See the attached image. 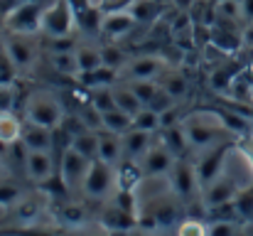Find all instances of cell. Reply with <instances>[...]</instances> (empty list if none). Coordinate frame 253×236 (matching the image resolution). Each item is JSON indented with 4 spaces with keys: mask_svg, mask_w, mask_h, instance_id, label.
<instances>
[{
    "mask_svg": "<svg viewBox=\"0 0 253 236\" xmlns=\"http://www.w3.org/2000/svg\"><path fill=\"white\" fill-rule=\"evenodd\" d=\"M25 118L37 126L57 131L64 121V108L57 96H52L47 91H35V94H30V98L25 103Z\"/></svg>",
    "mask_w": 253,
    "mask_h": 236,
    "instance_id": "6da1fadb",
    "label": "cell"
},
{
    "mask_svg": "<svg viewBox=\"0 0 253 236\" xmlns=\"http://www.w3.org/2000/svg\"><path fill=\"white\" fill-rule=\"evenodd\" d=\"M82 189L91 199H111L116 192V167L98 157L91 160L84 175V182H82Z\"/></svg>",
    "mask_w": 253,
    "mask_h": 236,
    "instance_id": "7a4b0ae2",
    "label": "cell"
},
{
    "mask_svg": "<svg viewBox=\"0 0 253 236\" xmlns=\"http://www.w3.org/2000/svg\"><path fill=\"white\" fill-rule=\"evenodd\" d=\"M168 180H169L172 194L182 202V207H184V204H192V202L197 199V192H202L199 180H197V170H194V165H192L189 160H184V157H177V160H174L172 170L168 172Z\"/></svg>",
    "mask_w": 253,
    "mask_h": 236,
    "instance_id": "3957f363",
    "label": "cell"
},
{
    "mask_svg": "<svg viewBox=\"0 0 253 236\" xmlns=\"http://www.w3.org/2000/svg\"><path fill=\"white\" fill-rule=\"evenodd\" d=\"M74 25H77V10H74L72 0H54L52 5L44 7L42 35H47V37H64V35H72Z\"/></svg>",
    "mask_w": 253,
    "mask_h": 236,
    "instance_id": "277c9868",
    "label": "cell"
},
{
    "mask_svg": "<svg viewBox=\"0 0 253 236\" xmlns=\"http://www.w3.org/2000/svg\"><path fill=\"white\" fill-rule=\"evenodd\" d=\"M42 15L44 2L42 0H22L5 20L7 32H22V35H37L42 32Z\"/></svg>",
    "mask_w": 253,
    "mask_h": 236,
    "instance_id": "5b68a950",
    "label": "cell"
},
{
    "mask_svg": "<svg viewBox=\"0 0 253 236\" xmlns=\"http://www.w3.org/2000/svg\"><path fill=\"white\" fill-rule=\"evenodd\" d=\"M182 123H184V131H187V138H189L192 148H197V150L211 148V145L219 141V136L229 133V131L221 126V121H219V123H211L209 118H204V113H192V116L184 118Z\"/></svg>",
    "mask_w": 253,
    "mask_h": 236,
    "instance_id": "8992f818",
    "label": "cell"
},
{
    "mask_svg": "<svg viewBox=\"0 0 253 236\" xmlns=\"http://www.w3.org/2000/svg\"><path fill=\"white\" fill-rule=\"evenodd\" d=\"M236 148L234 141H224V143H216L214 148H207V155H202L194 162V170H197V180H199V187H209L216 177H221V167H224V160L226 155Z\"/></svg>",
    "mask_w": 253,
    "mask_h": 236,
    "instance_id": "52a82bcc",
    "label": "cell"
},
{
    "mask_svg": "<svg viewBox=\"0 0 253 236\" xmlns=\"http://www.w3.org/2000/svg\"><path fill=\"white\" fill-rule=\"evenodd\" d=\"M168 72V62L160 54H138L133 59L126 62V67L121 69L123 81H133V79H160Z\"/></svg>",
    "mask_w": 253,
    "mask_h": 236,
    "instance_id": "ba28073f",
    "label": "cell"
},
{
    "mask_svg": "<svg viewBox=\"0 0 253 236\" xmlns=\"http://www.w3.org/2000/svg\"><path fill=\"white\" fill-rule=\"evenodd\" d=\"M5 52L10 54V59L15 62V67L20 72L30 69L37 59V45L32 40V35H22V32H7L2 40Z\"/></svg>",
    "mask_w": 253,
    "mask_h": 236,
    "instance_id": "9c48e42d",
    "label": "cell"
},
{
    "mask_svg": "<svg viewBox=\"0 0 253 236\" xmlns=\"http://www.w3.org/2000/svg\"><path fill=\"white\" fill-rule=\"evenodd\" d=\"M177 157L172 155L168 145L163 141H153V145L148 148V153L140 157V165H143V172L145 177H160V175H168L172 170Z\"/></svg>",
    "mask_w": 253,
    "mask_h": 236,
    "instance_id": "30bf717a",
    "label": "cell"
},
{
    "mask_svg": "<svg viewBox=\"0 0 253 236\" xmlns=\"http://www.w3.org/2000/svg\"><path fill=\"white\" fill-rule=\"evenodd\" d=\"M25 172L35 185H44L49 182L57 170H54V160H52V150H27L25 157Z\"/></svg>",
    "mask_w": 253,
    "mask_h": 236,
    "instance_id": "8fae6325",
    "label": "cell"
},
{
    "mask_svg": "<svg viewBox=\"0 0 253 236\" xmlns=\"http://www.w3.org/2000/svg\"><path fill=\"white\" fill-rule=\"evenodd\" d=\"M135 17L130 15L128 7H118V10H108L101 20V35H106L108 40H121L126 35H130V30L135 27Z\"/></svg>",
    "mask_w": 253,
    "mask_h": 236,
    "instance_id": "7c38bea8",
    "label": "cell"
},
{
    "mask_svg": "<svg viewBox=\"0 0 253 236\" xmlns=\"http://www.w3.org/2000/svg\"><path fill=\"white\" fill-rule=\"evenodd\" d=\"M88 162H91V160H86V157L79 155L74 148L67 145L64 153H62V160H59V175L64 177V182H67L69 187L82 185L86 170H88Z\"/></svg>",
    "mask_w": 253,
    "mask_h": 236,
    "instance_id": "4fadbf2b",
    "label": "cell"
},
{
    "mask_svg": "<svg viewBox=\"0 0 253 236\" xmlns=\"http://www.w3.org/2000/svg\"><path fill=\"white\" fill-rule=\"evenodd\" d=\"M236 194H239L236 182H234L229 175H221V177H216L209 187H204V209H211V207L234 202Z\"/></svg>",
    "mask_w": 253,
    "mask_h": 236,
    "instance_id": "5bb4252c",
    "label": "cell"
},
{
    "mask_svg": "<svg viewBox=\"0 0 253 236\" xmlns=\"http://www.w3.org/2000/svg\"><path fill=\"white\" fill-rule=\"evenodd\" d=\"M113 167H116V189H130L133 192L140 185V180L145 177L143 165L135 157H121Z\"/></svg>",
    "mask_w": 253,
    "mask_h": 236,
    "instance_id": "9a60e30c",
    "label": "cell"
},
{
    "mask_svg": "<svg viewBox=\"0 0 253 236\" xmlns=\"http://www.w3.org/2000/svg\"><path fill=\"white\" fill-rule=\"evenodd\" d=\"M179 199L172 194V197H158V199H153L150 204H148V209L145 212H150L153 217H155V222H158V227L160 229H168L172 227L177 219H179Z\"/></svg>",
    "mask_w": 253,
    "mask_h": 236,
    "instance_id": "2e32d148",
    "label": "cell"
},
{
    "mask_svg": "<svg viewBox=\"0 0 253 236\" xmlns=\"http://www.w3.org/2000/svg\"><path fill=\"white\" fill-rule=\"evenodd\" d=\"M54 131L52 128H44V126H37L32 121H25L22 126V145L27 150H52L54 148Z\"/></svg>",
    "mask_w": 253,
    "mask_h": 236,
    "instance_id": "e0dca14e",
    "label": "cell"
},
{
    "mask_svg": "<svg viewBox=\"0 0 253 236\" xmlns=\"http://www.w3.org/2000/svg\"><path fill=\"white\" fill-rule=\"evenodd\" d=\"M101 224L108 229V232H133L138 227V217L116 207L113 202H108V207L103 209L101 214Z\"/></svg>",
    "mask_w": 253,
    "mask_h": 236,
    "instance_id": "ac0fdd59",
    "label": "cell"
},
{
    "mask_svg": "<svg viewBox=\"0 0 253 236\" xmlns=\"http://www.w3.org/2000/svg\"><path fill=\"white\" fill-rule=\"evenodd\" d=\"M121 141H123V157H135V160H140V157L148 153V148L153 145V133H148V131H140V128H130V131H126L123 136H121Z\"/></svg>",
    "mask_w": 253,
    "mask_h": 236,
    "instance_id": "d6986e66",
    "label": "cell"
},
{
    "mask_svg": "<svg viewBox=\"0 0 253 236\" xmlns=\"http://www.w3.org/2000/svg\"><path fill=\"white\" fill-rule=\"evenodd\" d=\"M160 141L172 150L174 157H184L187 150L192 148L189 138H187V131H184V123H174V126H168V128H160Z\"/></svg>",
    "mask_w": 253,
    "mask_h": 236,
    "instance_id": "ffe728a7",
    "label": "cell"
},
{
    "mask_svg": "<svg viewBox=\"0 0 253 236\" xmlns=\"http://www.w3.org/2000/svg\"><path fill=\"white\" fill-rule=\"evenodd\" d=\"M22 121L15 111H0V148H10L22 141Z\"/></svg>",
    "mask_w": 253,
    "mask_h": 236,
    "instance_id": "44dd1931",
    "label": "cell"
},
{
    "mask_svg": "<svg viewBox=\"0 0 253 236\" xmlns=\"http://www.w3.org/2000/svg\"><path fill=\"white\" fill-rule=\"evenodd\" d=\"M121 157H123V141H121V136L101 128L98 131V160H103L108 165H116Z\"/></svg>",
    "mask_w": 253,
    "mask_h": 236,
    "instance_id": "7402d4cb",
    "label": "cell"
},
{
    "mask_svg": "<svg viewBox=\"0 0 253 236\" xmlns=\"http://www.w3.org/2000/svg\"><path fill=\"white\" fill-rule=\"evenodd\" d=\"M111 89H113V96H116V106H118L121 111H126L128 116H135V113L145 106V103L135 96V91L130 89V84H128V81H123V79H121V81H116Z\"/></svg>",
    "mask_w": 253,
    "mask_h": 236,
    "instance_id": "603a6c76",
    "label": "cell"
},
{
    "mask_svg": "<svg viewBox=\"0 0 253 236\" xmlns=\"http://www.w3.org/2000/svg\"><path fill=\"white\" fill-rule=\"evenodd\" d=\"M79 84L84 86V89H101V86H113L118 79H121V72H116V69H111V67H96V69H91V72H84V74H79Z\"/></svg>",
    "mask_w": 253,
    "mask_h": 236,
    "instance_id": "cb8c5ba5",
    "label": "cell"
},
{
    "mask_svg": "<svg viewBox=\"0 0 253 236\" xmlns=\"http://www.w3.org/2000/svg\"><path fill=\"white\" fill-rule=\"evenodd\" d=\"M69 148H74L79 155H84L86 160H96L98 157V131L93 128H84L82 133L72 136Z\"/></svg>",
    "mask_w": 253,
    "mask_h": 236,
    "instance_id": "d4e9b609",
    "label": "cell"
},
{
    "mask_svg": "<svg viewBox=\"0 0 253 236\" xmlns=\"http://www.w3.org/2000/svg\"><path fill=\"white\" fill-rule=\"evenodd\" d=\"M101 128L103 131H111L116 136H123L126 131L133 128V116H128L126 111L121 108H113L108 113H101Z\"/></svg>",
    "mask_w": 253,
    "mask_h": 236,
    "instance_id": "484cf974",
    "label": "cell"
},
{
    "mask_svg": "<svg viewBox=\"0 0 253 236\" xmlns=\"http://www.w3.org/2000/svg\"><path fill=\"white\" fill-rule=\"evenodd\" d=\"M126 7L130 10V15L135 17L138 25H150L160 15V2L158 0H130Z\"/></svg>",
    "mask_w": 253,
    "mask_h": 236,
    "instance_id": "4316f807",
    "label": "cell"
},
{
    "mask_svg": "<svg viewBox=\"0 0 253 236\" xmlns=\"http://www.w3.org/2000/svg\"><path fill=\"white\" fill-rule=\"evenodd\" d=\"M239 72H241V67L219 64V67L211 72V77H209L211 89H214L216 94H226V96H229V91H231V84H234V79H236V74H239Z\"/></svg>",
    "mask_w": 253,
    "mask_h": 236,
    "instance_id": "83f0119b",
    "label": "cell"
},
{
    "mask_svg": "<svg viewBox=\"0 0 253 236\" xmlns=\"http://www.w3.org/2000/svg\"><path fill=\"white\" fill-rule=\"evenodd\" d=\"M12 209H15V217H17L20 224H32V222L42 214L40 199H37V197H25V194L12 204Z\"/></svg>",
    "mask_w": 253,
    "mask_h": 236,
    "instance_id": "f1b7e54d",
    "label": "cell"
},
{
    "mask_svg": "<svg viewBox=\"0 0 253 236\" xmlns=\"http://www.w3.org/2000/svg\"><path fill=\"white\" fill-rule=\"evenodd\" d=\"M49 62L62 77H79V72H82L79 59H77V49L74 52H52Z\"/></svg>",
    "mask_w": 253,
    "mask_h": 236,
    "instance_id": "f546056e",
    "label": "cell"
},
{
    "mask_svg": "<svg viewBox=\"0 0 253 236\" xmlns=\"http://www.w3.org/2000/svg\"><path fill=\"white\" fill-rule=\"evenodd\" d=\"M158 81H160V86H163L168 94H172L177 101L187 96V89H189V84H187V77H184L182 72H165V74L158 79Z\"/></svg>",
    "mask_w": 253,
    "mask_h": 236,
    "instance_id": "4dcf8cb0",
    "label": "cell"
},
{
    "mask_svg": "<svg viewBox=\"0 0 253 236\" xmlns=\"http://www.w3.org/2000/svg\"><path fill=\"white\" fill-rule=\"evenodd\" d=\"M101 62H103V67H111V69L121 72L126 67V62H128V54H126V49L121 45L108 42V45L101 47Z\"/></svg>",
    "mask_w": 253,
    "mask_h": 236,
    "instance_id": "1f68e13d",
    "label": "cell"
},
{
    "mask_svg": "<svg viewBox=\"0 0 253 236\" xmlns=\"http://www.w3.org/2000/svg\"><path fill=\"white\" fill-rule=\"evenodd\" d=\"M214 12L219 22H241L244 20V5L241 0H216Z\"/></svg>",
    "mask_w": 253,
    "mask_h": 236,
    "instance_id": "d6a6232c",
    "label": "cell"
},
{
    "mask_svg": "<svg viewBox=\"0 0 253 236\" xmlns=\"http://www.w3.org/2000/svg\"><path fill=\"white\" fill-rule=\"evenodd\" d=\"M77 59H79V74L84 72H91L96 67H101V47H91V45H79L77 47Z\"/></svg>",
    "mask_w": 253,
    "mask_h": 236,
    "instance_id": "836d02e7",
    "label": "cell"
},
{
    "mask_svg": "<svg viewBox=\"0 0 253 236\" xmlns=\"http://www.w3.org/2000/svg\"><path fill=\"white\" fill-rule=\"evenodd\" d=\"M133 128H140V131H148V133H158L160 131V113L153 111L150 106H143L133 116Z\"/></svg>",
    "mask_w": 253,
    "mask_h": 236,
    "instance_id": "e575fe53",
    "label": "cell"
},
{
    "mask_svg": "<svg viewBox=\"0 0 253 236\" xmlns=\"http://www.w3.org/2000/svg\"><path fill=\"white\" fill-rule=\"evenodd\" d=\"M91 106L98 111V113H108L116 106V96H113V89L111 86H101V89H93L91 91Z\"/></svg>",
    "mask_w": 253,
    "mask_h": 236,
    "instance_id": "d590c367",
    "label": "cell"
},
{
    "mask_svg": "<svg viewBox=\"0 0 253 236\" xmlns=\"http://www.w3.org/2000/svg\"><path fill=\"white\" fill-rule=\"evenodd\" d=\"M130 84V89L135 91V96L148 106L150 101H153V96L158 94V89H160V81L158 79H133V81H128Z\"/></svg>",
    "mask_w": 253,
    "mask_h": 236,
    "instance_id": "8d00e7d4",
    "label": "cell"
},
{
    "mask_svg": "<svg viewBox=\"0 0 253 236\" xmlns=\"http://www.w3.org/2000/svg\"><path fill=\"white\" fill-rule=\"evenodd\" d=\"M234 204H236V212L241 217V224L253 222V185L246 189H239V194L234 197Z\"/></svg>",
    "mask_w": 253,
    "mask_h": 236,
    "instance_id": "74e56055",
    "label": "cell"
},
{
    "mask_svg": "<svg viewBox=\"0 0 253 236\" xmlns=\"http://www.w3.org/2000/svg\"><path fill=\"white\" fill-rule=\"evenodd\" d=\"M177 236H209V227L202 219L189 217V219H182V224L177 227Z\"/></svg>",
    "mask_w": 253,
    "mask_h": 236,
    "instance_id": "f35d334b",
    "label": "cell"
},
{
    "mask_svg": "<svg viewBox=\"0 0 253 236\" xmlns=\"http://www.w3.org/2000/svg\"><path fill=\"white\" fill-rule=\"evenodd\" d=\"M62 222L69 227H82L86 222V209L82 204H64L62 207Z\"/></svg>",
    "mask_w": 253,
    "mask_h": 236,
    "instance_id": "ab89813d",
    "label": "cell"
},
{
    "mask_svg": "<svg viewBox=\"0 0 253 236\" xmlns=\"http://www.w3.org/2000/svg\"><path fill=\"white\" fill-rule=\"evenodd\" d=\"M148 106H150L153 111H158V113L163 116L165 111H169V108H174V106H177V98H174L172 94H168V91H165V89L160 86V89H158V94L153 96V101H150Z\"/></svg>",
    "mask_w": 253,
    "mask_h": 236,
    "instance_id": "60d3db41",
    "label": "cell"
},
{
    "mask_svg": "<svg viewBox=\"0 0 253 236\" xmlns=\"http://www.w3.org/2000/svg\"><path fill=\"white\" fill-rule=\"evenodd\" d=\"M22 197V189L7 180H0V207H12Z\"/></svg>",
    "mask_w": 253,
    "mask_h": 236,
    "instance_id": "b9f144b4",
    "label": "cell"
},
{
    "mask_svg": "<svg viewBox=\"0 0 253 236\" xmlns=\"http://www.w3.org/2000/svg\"><path fill=\"white\" fill-rule=\"evenodd\" d=\"M17 67H15V62L10 59V54L5 52V47L0 49V84H12L15 77H17Z\"/></svg>",
    "mask_w": 253,
    "mask_h": 236,
    "instance_id": "7bdbcfd3",
    "label": "cell"
},
{
    "mask_svg": "<svg viewBox=\"0 0 253 236\" xmlns=\"http://www.w3.org/2000/svg\"><path fill=\"white\" fill-rule=\"evenodd\" d=\"M79 47V42L72 37V35H64V37H47V49L49 54L52 52H74Z\"/></svg>",
    "mask_w": 253,
    "mask_h": 236,
    "instance_id": "ee69618b",
    "label": "cell"
},
{
    "mask_svg": "<svg viewBox=\"0 0 253 236\" xmlns=\"http://www.w3.org/2000/svg\"><path fill=\"white\" fill-rule=\"evenodd\" d=\"M209 236H239V229L234 222H226V219H214L209 224Z\"/></svg>",
    "mask_w": 253,
    "mask_h": 236,
    "instance_id": "f6af8a7d",
    "label": "cell"
},
{
    "mask_svg": "<svg viewBox=\"0 0 253 236\" xmlns=\"http://www.w3.org/2000/svg\"><path fill=\"white\" fill-rule=\"evenodd\" d=\"M17 103V91L12 84H0V111H12Z\"/></svg>",
    "mask_w": 253,
    "mask_h": 236,
    "instance_id": "bcb514c9",
    "label": "cell"
},
{
    "mask_svg": "<svg viewBox=\"0 0 253 236\" xmlns=\"http://www.w3.org/2000/svg\"><path fill=\"white\" fill-rule=\"evenodd\" d=\"M241 45L253 49V22H246L244 30H241Z\"/></svg>",
    "mask_w": 253,
    "mask_h": 236,
    "instance_id": "7dc6e473",
    "label": "cell"
},
{
    "mask_svg": "<svg viewBox=\"0 0 253 236\" xmlns=\"http://www.w3.org/2000/svg\"><path fill=\"white\" fill-rule=\"evenodd\" d=\"M20 2H22V0H0V15L7 20V15H10V12H12Z\"/></svg>",
    "mask_w": 253,
    "mask_h": 236,
    "instance_id": "c3c4849f",
    "label": "cell"
},
{
    "mask_svg": "<svg viewBox=\"0 0 253 236\" xmlns=\"http://www.w3.org/2000/svg\"><path fill=\"white\" fill-rule=\"evenodd\" d=\"M241 5H244V20L253 22V0H241Z\"/></svg>",
    "mask_w": 253,
    "mask_h": 236,
    "instance_id": "681fc988",
    "label": "cell"
},
{
    "mask_svg": "<svg viewBox=\"0 0 253 236\" xmlns=\"http://www.w3.org/2000/svg\"><path fill=\"white\" fill-rule=\"evenodd\" d=\"M5 175H7V165L0 160V180H5Z\"/></svg>",
    "mask_w": 253,
    "mask_h": 236,
    "instance_id": "f907efd6",
    "label": "cell"
},
{
    "mask_svg": "<svg viewBox=\"0 0 253 236\" xmlns=\"http://www.w3.org/2000/svg\"><path fill=\"white\" fill-rule=\"evenodd\" d=\"M244 69H246V74H249V77L253 79V59L249 62V64H246V67H244Z\"/></svg>",
    "mask_w": 253,
    "mask_h": 236,
    "instance_id": "816d5d0a",
    "label": "cell"
},
{
    "mask_svg": "<svg viewBox=\"0 0 253 236\" xmlns=\"http://www.w3.org/2000/svg\"><path fill=\"white\" fill-rule=\"evenodd\" d=\"M2 30H5V17L0 15V32H2Z\"/></svg>",
    "mask_w": 253,
    "mask_h": 236,
    "instance_id": "f5cc1de1",
    "label": "cell"
}]
</instances>
